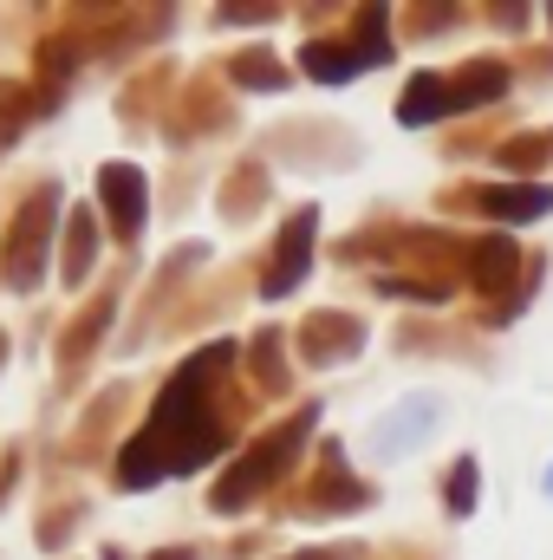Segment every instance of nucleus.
Listing matches in <instances>:
<instances>
[{"label":"nucleus","instance_id":"obj_4","mask_svg":"<svg viewBox=\"0 0 553 560\" xmlns=\"http://www.w3.org/2000/svg\"><path fill=\"white\" fill-rule=\"evenodd\" d=\"M443 112H456V98H449V85H443L436 72H423V79H411V92H404V105H398V118H404V125H436Z\"/></svg>","mask_w":553,"mask_h":560},{"label":"nucleus","instance_id":"obj_3","mask_svg":"<svg viewBox=\"0 0 553 560\" xmlns=\"http://www.w3.org/2000/svg\"><path fill=\"white\" fill-rule=\"evenodd\" d=\"M475 209H482V215H502V222H528V215H548L553 209V189L548 183H528V189H482Z\"/></svg>","mask_w":553,"mask_h":560},{"label":"nucleus","instance_id":"obj_2","mask_svg":"<svg viewBox=\"0 0 553 560\" xmlns=\"http://www.w3.org/2000/svg\"><path fill=\"white\" fill-rule=\"evenodd\" d=\"M313 209H299L293 222H286V235H280V255H274V275L261 280V293L268 300H280V293H293L299 280H306V261H313Z\"/></svg>","mask_w":553,"mask_h":560},{"label":"nucleus","instance_id":"obj_5","mask_svg":"<svg viewBox=\"0 0 553 560\" xmlns=\"http://www.w3.org/2000/svg\"><path fill=\"white\" fill-rule=\"evenodd\" d=\"M358 66H365V52H352V46H306V72L326 85H345Z\"/></svg>","mask_w":553,"mask_h":560},{"label":"nucleus","instance_id":"obj_7","mask_svg":"<svg viewBox=\"0 0 553 560\" xmlns=\"http://www.w3.org/2000/svg\"><path fill=\"white\" fill-rule=\"evenodd\" d=\"M449 509H456V515H469V509H475V456H462V463H456V476H449Z\"/></svg>","mask_w":553,"mask_h":560},{"label":"nucleus","instance_id":"obj_8","mask_svg":"<svg viewBox=\"0 0 553 560\" xmlns=\"http://www.w3.org/2000/svg\"><path fill=\"white\" fill-rule=\"evenodd\" d=\"M156 560H196V555H156Z\"/></svg>","mask_w":553,"mask_h":560},{"label":"nucleus","instance_id":"obj_6","mask_svg":"<svg viewBox=\"0 0 553 560\" xmlns=\"http://www.w3.org/2000/svg\"><path fill=\"white\" fill-rule=\"evenodd\" d=\"M79 229H72V248H66V280H85L92 268V255H98V242H92V229H85V215H72Z\"/></svg>","mask_w":553,"mask_h":560},{"label":"nucleus","instance_id":"obj_1","mask_svg":"<svg viewBox=\"0 0 553 560\" xmlns=\"http://www.w3.org/2000/svg\"><path fill=\"white\" fill-rule=\"evenodd\" d=\"M98 196H105V209H111V229H118V235H138L143 209H150L143 170H131V163H105V170H98Z\"/></svg>","mask_w":553,"mask_h":560}]
</instances>
